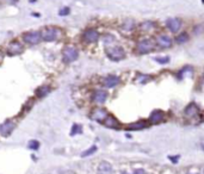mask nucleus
<instances>
[{
  "label": "nucleus",
  "instance_id": "f257e3e1",
  "mask_svg": "<svg viewBox=\"0 0 204 174\" xmlns=\"http://www.w3.org/2000/svg\"><path fill=\"white\" fill-rule=\"evenodd\" d=\"M107 56L112 61H121L125 57V53L121 47H112V48H107L106 49Z\"/></svg>",
  "mask_w": 204,
  "mask_h": 174
},
{
  "label": "nucleus",
  "instance_id": "f03ea898",
  "mask_svg": "<svg viewBox=\"0 0 204 174\" xmlns=\"http://www.w3.org/2000/svg\"><path fill=\"white\" fill-rule=\"evenodd\" d=\"M62 56H63V61L69 63V62L75 61L79 57V51L74 47H66L63 49V51H62Z\"/></svg>",
  "mask_w": 204,
  "mask_h": 174
},
{
  "label": "nucleus",
  "instance_id": "7ed1b4c3",
  "mask_svg": "<svg viewBox=\"0 0 204 174\" xmlns=\"http://www.w3.org/2000/svg\"><path fill=\"white\" fill-rule=\"evenodd\" d=\"M39 33H41V39H43L45 42H53L57 38L59 30L56 28H45L44 30Z\"/></svg>",
  "mask_w": 204,
  "mask_h": 174
},
{
  "label": "nucleus",
  "instance_id": "20e7f679",
  "mask_svg": "<svg viewBox=\"0 0 204 174\" xmlns=\"http://www.w3.org/2000/svg\"><path fill=\"white\" fill-rule=\"evenodd\" d=\"M23 41L28 44H37L41 42V33L38 31H29L23 35Z\"/></svg>",
  "mask_w": 204,
  "mask_h": 174
},
{
  "label": "nucleus",
  "instance_id": "39448f33",
  "mask_svg": "<svg viewBox=\"0 0 204 174\" xmlns=\"http://www.w3.org/2000/svg\"><path fill=\"white\" fill-rule=\"evenodd\" d=\"M137 51L140 54H147L151 53L152 50L154 49V43L152 42L151 39H142L137 43V47H136Z\"/></svg>",
  "mask_w": 204,
  "mask_h": 174
},
{
  "label": "nucleus",
  "instance_id": "423d86ee",
  "mask_svg": "<svg viewBox=\"0 0 204 174\" xmlns=\"http://www.w3.org/2000/svg\"><path fill=\"white\" fill-rule=\"evenodd\" d=\"M84 41L87 43H94L99 39V32L94 29H87L83 35Z\"/></svg>",
  "mask_w": 204,
  "mask_h": 174
},
{
  "label": "nucleus",
  "instance_id": "0eeeda50",
  "mask_svg": "<svg viewBox=\"0 0 204 174\" xmlns=\"http://www.w3.org/2000/svg\"><path fill=\"white\" fill-rule=\"evenodd\" d=\"M15 122L11 121V119H7L4 124L0 125V135L1 136H10V134L12 132V130L15 129Z\"/></svg>",
  "mask_w": 204,
  "mask_h": 174
},
{
  "label": "nucleus",
  "instance_id": "6e6552de",
  "mask_svg": "<svg viewBox=\"0 0 204 174\" xmlns=\"http://www.w3.org/2000/svg\"><path fill=\"white\" fill-rule=\"evenodd\" d=\"M23 51V46L19 42H12L10 46L7 47V54L11 56H15V55H19Z\"/></svg>",
  "mask_w": 204,
  "mask_h": 174
},
{
  "label": "nucleus",
  "instance_id": "1a4fd4ad",
  "mask_svg": "<svg viewBox=\"0 0 204 174\" xmlns=\"http://www.w3.org/2000/svg\"><path fill=\"white\" fill-rule=\"evenodd\" d=\"M107 92L106 91H103V90H98V91H96L93 93V96H92V99H93V101L94 103H97V104H103V103H105V100L107 99Z\"/></svg>",
  "mask_w": 204,
  "mask_h": 174
},
{
  "label": "nucleus",
  "instance_id": "9d476101",
  "mask_svg": "<svg viewBox=\"0 0 204 174\" xmlns=\"http://www.w3.org/2000/svg\"><path fill=\"white\" fill-rule=\"evenodd\" d=\"M164 118H165V114L162 111H160V110H155L149 116V123H152V124H158V123L164 121Z\"/></svg>",
  "mask_w": 204,
  "mask_h": 174
},
{
  "label": "nucleus",
  "instance_id": "9b49d317",
  "mask_svg": "<svg viewBox=\"0 0 204 174\" xmlns=\"http://www.w3.org/2000/svg\"><path fill=\"white\" fill-rule=\"evenodd\" d=\"M118 83H120V78L116 75H109L103 80V85L106 88H112L115 86H117Z\"/></svg>",
  "mask_w": 204,
  "mask_h": 174
},
{
  "label": "nucleus",
  "instance_id": "f8f14e48",
  "mask_svg": "<svg viewBox=\"0 0 204 174\" xmlns=\"http://www.w3.org/2000/svg\"><path fill=\"white\" fill-rule=\"evenodd\" d=\"M166 26L172 32H177V31H179V29H180L181 20L178 19V18H171V19H168L166 22Z\"/></svg>",
  "mask_w": 204,
  "mask_h": 174
},
{
  "label": "nucleus",
  "instance_id": "ddd939ff",
  "mask_svg": "<svg viewBox=\"0 0 204 174\" xmlns=\"http://www.w3.org/2000/svg\"><path fill=\"white\" fill-rule=\"evenodd\" d=\"M156 44L161 48H170L172 46V39L166 35H160L156 37Z\"/></svg>",
  "mask_w": 204,
  "mask_h": 174
},
{
  "label": "nucleus",
  "instance_id": "4468645a",
  "mask_svg": "<svg viewBox=\"0 0 204 174\" xmlns=\"http://www.w3.org/2000/svg\"><path fill=\"white\" fill-rule=\"evenodd\" d=\"M107 112H106L105 110H103V109H97V110H94L93 111V114H92V119H94V121L97 122H104L106 117H107Z\"/></svg>",
  "mask_w": 204,
  "mask_h": 174
},
{
  "label": "nucleus",
  "instance_id": "2eb2a0df",
  "mask_svg": "<svg viewBox=\"0 0 204 174\" xmlns=\"http://www.w3.org/2000/svg\"><path fill=\"white\" fill-rule=\"evenodd\" d=\"M185 116L186 117H195L197 114H199V109H198V106L195 104V103H191L189 105L186 106V109H185Z\"/></svg>",
  "mask_w": 204,
  "mask_h": 174
},
{
  "label": "nucleus",
  "instance_id": "dca6fc26",
  "mask_svg": "<svg viewBox=\"0 0 204 174\" xmlns=\"http://www.w3.org/2000/svg\"><path fill=\"white\" fill-rule=\"evenodd\" d=\"M103 123H104V125L107 127V128H120V122L117 121L113 116H111V114H107V117L104 119Z\"/></svg>",
  "mask_w": 204,
  "mask_h": 174
},
{
  "label": "nucleus",
  "instance_id": "f3484780",
  "mask_svg": "<svg viewBox=\"0 0 204 174\" xmlns=\"http://www.w3.org/2000/svg\"><path fill=\"white\" fill-rule=\"evenodd\" d=\"M98 174H112V166L111 163L103 161L98 167Z\"/></svg>",
  "mask_w": 204,
  "mask_h": 174
},
{
  "label": "nucleus",
  "instance_id": "a211bd4d",
  "mask_svg": "<svg viewBox=\"0 0 204 174\" xmlns=\"http://www.w3.org/2000/svg\"><path fill=\"white\" fill-rule=\"evenodd\" d=\"M147 125H148V122L147 121H138V122H135V123L129 124L127 128L129 130H141V129L146 128Z\"/></svg>",
  "mask_w": 204,
  "mask_h": 174
},
{
  "label": "nucleus",
  "instance_id": "6ab92c4d",
  "mask_svg": "<svg viewBox=\"0 0 204 174\" xmlns=\"http://www.w3.org/2000/svg\"><path fill=\"white\" fill-rule=\"evenodd\" d=\"M49 92H50V87L49 86H41V87H38L36 90V96L38 98H42V97H45Z\"/></svg>",
  "mask_w": 204,
  "mask_h": 174
},
{
  "label": "nucleus",
  "instance_id": "aec40b11",
  "mask_svg": "<svg viewBox=\"0 0 204 174\" xmlns=\"http://www.w3.org/2000/svg\"><path fill=\"white\" fill-rule=\"evenodd\" d=\"M188 39H189V35H188L186 32H181L180 35H178V36L175 37V42H177L178 44H183V43L188 42Z\"/></svg>",
  "mask_w": 204,
  "mask_h": 174
},
{
  "label": "nucleus",
  "instance_id": "412c9836",
  "mask_svg": "<svg viewBox=\"0 0 204 174\" xmlns=\"http://www.w3.org/2000/svg\"><path fill=\"white\" fill-rule=\"evenodd\" d=\"M81 131H83L81 125H79V124H74L73 128H72V130H70V135L74 136V135H76V134H80Z\"/></svg>",
  "mask_w": 204,
  "mask_h": 174
},
{
  "label": "nucleus",
  "instance_id": "4be33fe9",
  "mask_svg": "<svg viewBox=\"0 0 204 174\" xmlns=\"http://www.w3.org/2000/svg\"><path fill=\"white\" fill-rule=\"evenodd\" d=\"M153 28H154V23H152V22H143V23L141 24V29L144 31L151 30Z\"/></svg>",
  "mask_w": 204,
  "mask_h": 174
},
{
  "label": "nucleus",
  "instance_id": "5701e85b",
  "mask_svg": "<svg viewBox=\"0 0 204 174\" xmlns=\"http://www.w3.org/2000/svg\"><path fill=\"white\" fill-rule=\"evenodd\" d=\"M94 151H97V147H96V145H92L90 149H87L86 151H84L83 154H81V156H83V158H86V156H88V155H91V154H93Z\"/></svg>",
  "mask_w": 204,
  "mask_h": 174
},
{
  "label": "nucleus",
  "instance_id": "b1692460",
  "mask_svg": "<svg viewBox=\"0 0 204 174\" xmlns=\"http://www.w3.org/2000/svg\"><path fill=\"white\" fill-rule=\"evenodd\" d=\"M29 148L32 149V150H37L38 148H39V142L36 141V140H32L29 142Z\"/></svg>",
  "mask_w": 204,
  "mask_h": 174
},
{
  "label": "nucleus",
  "instance_id": "393cba45",
  "mask_svg": "<svg viewBox=\"0 0 204 174\" xmlns=\"http://www.w3.org/2000/svg\"><path fill=\"white\" fill-rule=\"evenodd\" d=\"M155 61L161 63V65H165V63H168L170 61V57L168 56H164V57H155Z\"/></svg>",
  "mask_w": 204,
  "mask_h": 174
},
{
  "label": "nucleus",
  "instance_id": "a878e982",
  "mask_svg": "<svg viewBox=\"0 0 204 174\" xmlns=\"http://www.w3.org/2000/svg\"><path fill=\"white\" fill-rule=\"evenodd\" d=\"M69 12H70L69 7H63V8H61L60 10V13H59V15L60 16H67Z\"/></svg>",
  "mask_w": 204,
  "mask_h": 174
},
{
  "label": "nucleus",
  "instance_id": "bb28decb",
  "mask_svg": "<svg viewBox=\"0 0 204 174\" xmlns=\"http://www.w3.org/2000/svg\"><path fill=\"white\" fill-rule=\"evenodd\" d=\"M134 26V23L131 22V20H129V22H125V24H124V29L125 30H131V28Z\"/></svg>",
  "mask_w": 204,
  "mask_h": 174
},
{
  "label": "nucleus",
  "instance_id": "cd10ccee",
  "mask_svg": "<svg viewBox=\"0 0 204 174\" xmlns=\"http://www.w3.org/2000/svg\"><path fill=\"white\" fill-rule=\"evenodd\" d=\"M134 174H146V172H144L143 169H135Z\"/></svg>",
  "mask_w": 204,
  "mask_h": 174
},
{
  "label": "nucleus",
  "instance_id": "c85d7f7f",
  "mask_svg": "<svg viewBox=\"0 0 204 174\" xmlns=\"http://www.w3.org/2000/svg\"><path fill=\"white\" fill-rule=\"evenodd\" d=\"M2 59H4V54L0 51V63H1V61H2Z\"/></svg>",
  "mask_w": 204,
  "mask_h": 174
},
{
  "label": "nucleus",
  "instance_id": "c756f323",
  "mask_svg": "<svg viewBox=\"0 0 204 174\" xmlns=\"http://www.w3.org/2000/svg\"><path fill=\"white\" fill-rule=\"evenodd\" d=\"M188 174H199V173H188Z\"/></svg>",
  "mask_w": 204,
  "mask_h": 174
},
{
  "label": "nucleus",
  "instance_id": "7c9ffc66",
  "mask_svg": "<svg viewBox=\"0 0 204 174\" xmlns=\"http://www.w3.org/2000/svg\"><path fill=\"white\" fill-rule=\"evenodd\" d=\"M122 174H127V173H122Z\"/></svg>",
  "mask_w": 204,
  "mask_h": 174
}]
</instances>
